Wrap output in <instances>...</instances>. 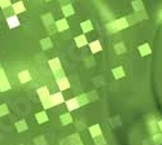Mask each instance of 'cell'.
<instances>
[{"label": "cell", "mask_w": 162, "mask_h": 145, "mask_svg": "<svg viewBox=\"0 0 162 145\" xmlns=\"http://www.w3.org/2000/svg\"><path fill=\"white\" fill-rule=\"evenodd\" d=\"M8 25H9V27H14V26H18L20 25V22H18V18L16 17V16H12V17H8Z\"/></svg>", "instance_id": "obj_1"}]
</instances>
